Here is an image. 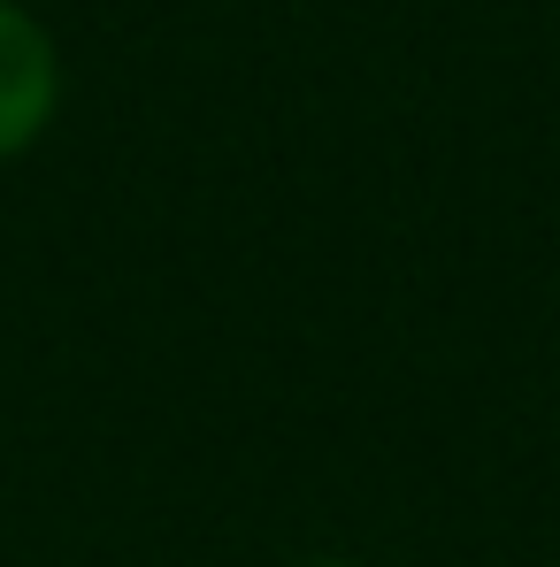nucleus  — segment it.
Here are the masks:
<instances>
[{
	"mask_svg": "<svg viewBox=\"0 0 560 567\" xmlns=\"http://www.w3.org/2000/svg\"><path fill=\"white\" fill-rule=\"evenodd\" d=\"M307 567H354V560H307Z\"/></svg>",
	"mask_w": 560,
	"mask_h": 567,
	"instance_id": "obj_2",
	"label": "nucleus"
},
{
	"mask_svg": "<svg viewBox=\"0 0 560 567\" xmlns=\"http://www.w3.org/2000/svg\"><path fill=\"white\" fill-rule=\"evenodd\" d=\"M62 107V54L47 23L16 0H0V162L31 154Z\"/></svg>",
	"mask_w": 560,
	"mask_h": 567,
	"instance_id": "obj_1",
	"label": "nucleus"
}]
</instances>
